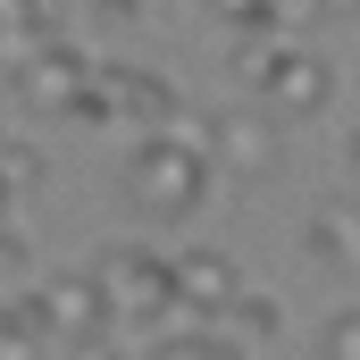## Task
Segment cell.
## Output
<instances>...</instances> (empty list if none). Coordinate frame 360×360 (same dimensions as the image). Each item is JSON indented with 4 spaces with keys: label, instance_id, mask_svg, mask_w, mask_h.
<instances>
[{
    "label": "cell",
    "instance_id": "cell-11",
    "mask_svg": "<svg viewBox=\"0 0 360 360\" xmlns=\"http://www.w3.org/2000/svg\"><path fill=\"white\" fill-rule=\"evenodd\" d=\"M143 360H243V352H235V344H226V335H218V327L201 319V327H184V335H168V344H151Z\"/></svg>",
    "mask_w": 360,
    "mask_h": 360
},
{
    "label": "cell",
    "instance_id": "cell-2",
    "mask_svg": "<svg viewBox=\"0 0 360 360\" xmlns=\"http://www.w3.org/2000/svg\"><path fill=\"white\" fill-rule=\"evenodd\" d=\"M101 302H109V319H134V327H151V319H168L176 310V276L160 252H143V243H117V252H101Z\"/></svg>",
    "mask_w": 360,
    "mask_h": 360
},
{
    "label": "cell",
    "instance_id": "cell-6",
    "mask_svg": "<svg viewBox=\"0 0 360 360\" xmlns=\"http://www.w3.org/2000/svg\"><path fill=\"white\" fill-rule=\"evenodd\" d=\"M201 151H210V168H226V176H269L276 168V117L260 101H235V109H218V117L201 126Z\"/></svg>",
    "mask_w": 360,
    "mask_h": 360
},
{
    "label": "cell",
    "instance_id": "cell-12",
    "mask_svg": "<svg viewBox=\"0 0 360 360\" xmlns=\"http://www.w3.org/2000/svg\"><path fill=\"white\" fill-rule=\"evenodd\" d=\"M210 17L235 34H276V0H210Z\"/></svg>",
    "mask_w": 360,
    "mask_h": 360
},
{
    "label": "cell",
    "instance_id": "cell-5",
    "mask_svg": "<svg viewBox=\"0 0 360 360\" xmlns=\"http://www.w3.org/2000/svg\"><path fill=\"white\" fill-rule=\"evenodd\" d=\"M92 84V59L84 51H68V42H34V51H17V101L34 109V117H76V101Z\"/></svg>",
    "mask_w": 360,
    "mask_h": 360
},
{
    "label": "cell",
    "instance_id": "cell-14",
    "mask_svg": "<svg viewBox=\"0 0 360 360\" xmlns=\"http://www.w3.org/2000/svg\"><path fill=\"white\" fill-rule=\"evenodd\" d=\"M310 8H319L327 25H360V0H310Z\"/></svg>",
    "mask_w": 360,
    "mask_h": 360
},
{
    "label": "cell",
    "instance_id": "cell-3",
    "mask_svg": "<svg viewBox=\"0 0 360 360\" xmlns=\"http://www.w3.org/2000/svg\"><path fill=\"white\" fill-rule=\"evenodd\" d=\"M76 117H117L134 134H160V126H176V92L160 84L151 68H92Z\"/></svg>",
    "mask_w": 360,
    "mask_h": 360
},
{
    "label": "cell",
    "instance_id": "cell-8",
    "mask_svg": "<svg viewBox=\"0 0 360 360\" xmlns=\"http://www.w3.org/2000/svg\"><path fill=\"white\" fill-rule=\"evenodd\" d=\"M168 276H176V310H201V319H218V310L243 293L235 269H226V252H176Z\"/></svg>",
    "mask_w": 360,
    "mask_h": 360
},
{
    "label": "cell",
    "instance_id": "cell-1",
    "mask_svg": "<svg viewBox=\"0 0 360 360\" xmlns=\"http://www.w3.org/2000/svg\"><path fill=\"white\" fill-rule=\"evenodd\" d=\"M210 151H201V126H160V134H143L134 143V160H126V193H134V210H151V218H193L201 201H210Z\"/></svg>",
    "mask_w": 360,
    "mask_h": 360
},
{
    "label": "cell",
    "instance_id": "cell-17",
    "mask_svg": "<svg viewBox=\"0 0 360 360\" xmlns=\"http://www.w3.org/2000/svg\"><path fill=\"white\" fill-rule=\"evenodd\" d=\"M59 8H84V0H59Z\"/></svg>",
    "mask_w": 360,
    "mask_h": 360
},
{
    "label": "cell",
    "instance_id": "cell-13",
    "mask_svg": "<svg viewBox=\"0 0 360 360\" xmlns=\"http://www.w3.org/2000/svg\"><path fill=\"white\" fill-rule=\"evenodd\" d=\"M327 360H360V310H335L327 319Z\"/></svg>",
    "mask_w": 360,
    "mask_h": 360
},
{
    "label": "cell",
    "instance_id": "cell-10",
    "mask_svg": "<svg viewBox=\"0 0 360 360\" xmlns=\"http://www.w3.org/2000/svg\"><path fill=\"white\" fill-rule=\"evenodd\" d=\"M210 327H218L235 352H252V344H276V327H285V319H276V302H260V293H235Z\"/></svg>",
    "mask_w": 360,
    "mask_h": 360
},
{
    "label": "cell",
    "instance_id": "cell-16",
    "mask_svg": "<svg viewBox=\"0 0 360 360\" xmlns=\"http://www.w3.org/2000/svg\"><path fill=\"white\" fill-rule=\"evenodd\" d=\"M8 42H17V17H0V51H8Z\"/></svg>",
    "mask_w": 360,
    "mask_h": 360
},
{
    "label": "cell",
    "instance_id": "cell-7",
    "mask_svg": "<svg viewBox=\"0 0 360 360\" xmlns=\"http://www.w3.org/2000/svg\"><path fill=\"white\" fill-rule=\"evenodd\" d=\"M260 109L269 117H319L327 109V92H335V68L319 59V51H302V42H276V59L260 68Z\"/></svg>",
    "mask_w": 360,
    "mask_h": 360
},
{
    "label": "cell",
    "instance_id": "cell-15",
    "mask_svg": "<svg viewBox=\"0 0 360 360\" xmlns=\"http://www.w3.org/2000/svg\"><path fill=\"white\" fill-rule=\"evenodd\" d=\"M344 168H352V184H360V126H352V143H344Z\"/></svg>",
    "mask_w": 360,
    "mask_h": 360
},
{
    "label": "cell",
    "instance_id": "cell-9",
    "mask_svg": "<svg viewBox=\"0 0 360 360\" xmlns=\"http://www.w3.org/2000/svg\"><path fill=\"white\" fill-rule=\"evenodd\" d=\"M310 260H327V269H360V201L310 218Z\"/></svg>",
    "mask_w": 360,
    "mask_h": 360
},
{
    "label": "cell",
    "instance_id": "cell-4",
    "mask_svg": "<svg viewBox=\"0 0 360 360\" xmlns=\"http://www.w3.org/2000/svg\"><path fill=\"white\" fill-rule=\"evenodd\" d=\"M25 319H34L42 344H68V352H101V335H109V302H101L92 276H51L25 302Z\"/></svg>",
    "mask_w": 360,
    "mask_h": 360
}]
</instances>
